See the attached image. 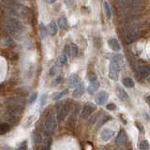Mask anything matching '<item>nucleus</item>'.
Listing matches in <instances>:
<instances>
[{
    "mask_svg": "<svg viewBox=\"0 0 150 150\" xmlns=\"http://www.w3.org/2000/svg\"><path fill=\"white\" fill-rule=\"evenodd\" d=\"M1 11L5 15L15 18H25L29 14V8L19 3L17 0H2Z\"/></svg>",
    "mask_w": 150,
    "mask_h": 150,
    "instance_id": "f257e3e1",
    "label": "nucleus"
},
{
    "mask_svg": "<svg viewBox=\"0 0 150 150\" xmlns=\"http://www.w3.org/2000/svg\"><path fill=\"white\" fill-rule=\"evenodd\" d=\"M1 26L3 29L11 35H19L23 31V25L18 18L4 15L1 18Z\"/></svg>",
    "mask_w": 150,
    "mask_h": 150,
    "instance_id": "f03ea898",
    "label": "nucleus"
},
{
    "mask_svg": "<svg viewBox=\"0 0 150 150\" xmlns=\"http://www.w3.org/2000/svg\"><path fill=\"white\" fill-rule=\"evenodd\" d=\"M119 8L121 11H124L127 14H133L142 11L144 5L141 0H121L118 1Z\"/></svg>",
    "mask_w": 150,
    "mask_h": 150,
    "instance_id": "7ed1b4c3",
    "label": "nucleus"
},
{
    "mask_svg": "<svg viewBox=\"0 0 150 150\" xmlns=\"http://www.w3.org/2000/svg\"><path fill=\"white\" fill-rule=\"evenodd\" d=\"M142 37V30L139 25H130L127 27L124 35V40L126 43L130 44L132 42L138 40Z\"/></svg>",
    "mask_w": 150,
    "mask_h": 150,
    "instance_id": "20e7f679",
    "label": "nucleus"
},
{
    "mask_svg": "<svg viewBox=\"0 0 150 150\" xmlns=\"http://www.w3.org/2000/svg\"><path fill=\"white\" fill-rule=\"evenodd\" d=\"M56 126V117L54 115H50L47 117L44 125V134L45 136H51L54 133Z\"/></svg>",
    "mask_w": 150,
    "mask_h": 150,
    "instance_id": "39448f33",
    "label": "nucleus"
},
{
    "mask_svg": "<svg viewBox=\"0 0 150 150\" xmlns=\"http://www.w3.org/2000/svg\"><path fill=\"white\" fill-rule=\"evenodd\" d=\"M119 70H120V66L115 61H111L109 65V77L110 79L114 80V81H117L119 76Z\"/></svg>",
    "mask_w": 150,
    "mask_h": 150,
    "instance_id": "423d86ee",
    "label": "nucleus"
},
{
    "mask_svg": "<svg viewBox=\"0 0 150 150\" xmlns=\"http://www.w3.org/2000/svg\"><path fill=\"white\" fill-rule=\"evenodd\" d=\"M79 53V48L78 46L75 43H70V44H67L64 48V55L68 56H71V57H74L76 56Z\"/></svg>",
    "mask_w": 150,
    "mask_h": 150,
    "instance_id": "0eeeda50",
    "label": "nucleus"
},
{
    "mask_svg": "<svg viewBox=\"0 0 150 150\" xmlns=\"http://www.w3.org/2000/svg\"><path fill=\"white\" fill-rule=\"evenodd\" d=\"M108 98H109V94L106 91H100L95 96V102L98 105H103L107 102Z\"/></svg>",
    "mask_w": 150,
    "mask_h": 150,
    "instance_id": "6e6552de",
    "label": "nucleus"
},
{
    "mask_svg": "<svg viewBox=\"0 0 150 150\" xmlns=\"http://www.w3.org/2000/svg\"><path fill=\"white\" fill-rule=\"evenodd\" d=\"M68 112H69V106L66 103V101H64L57 107V118L59 120H63L67 116Z\"/></svg>",
    "mask_w": 150,
    "mask_h": 150,
    "instance_id": "1a4fd4ad",
    "label": "nucleus"
},
{
    "mask_svg": "<svg viewBox=\"0 0 150 150\" xmlns=\"http://www.w3.org/2000/svg\"><path fill=\"white\" fill-rule=\"evenodd\" d=\"M95 110V105L92 104V103L88 102L86 105L83 106V110H82V114H81V117L82 118H87L91 115V114Z\"/></svg>",
    "mask_w": 150,
    "mask_h": 150,
    "instance_id": "9d476101",
    "label": "nucleus"
},
{
    "mask_svg": "<svg viewBox=\"0 0 150 150\" xmlns=\"http://www.w3.org/2000/svg\"><path fill=\"white\" fill-rule=\"evenodd\" d=\"M114 134H115V131L112 130V129L105 128V129H103L100 131V137L101 141H103V142H107V141H109L112 137V136H114Z\"/></svg>",
    "mask_w": 150,
    "mask_h": 150,
    "instance_id": "9b49d317",
    "label": "nucleus"
},
{
    "mask_svg": "<svg viewBox=\"0 0 150 150\" xmlns=\"http://www.w3.org/2000/svg\"><path fill=\"white\" fill-rule=\"evenodd\" d=\"M127 142H128V135H127L124 129H122L116 137V144L118 146H123L127 144Z\"/></svg>",
    "mask_w": 150,
    "mask_h": 150,
    "instance_id": "f8f14e48",
    "label": "nucleus"
},
{
    "mask_svg": "<svg viewBox=\"0 0 150 150\" xmlns=\"http://www.w3.org/2000/svg\"><path fill=\"white\" fill-rule=\"evenodd\" d=\"M149 75V68L147 66H142L137 70V77L139 80L145 79Z\"/></svg>",
    "mask_w": 150,
    "mask_h": 150,
    "instance_id": "ddd939ff",
    "label": "nucleus"
},
{
    "mask_svg": "<svg viewBox=\"0 0 150 150\" xmlns=\"http://www.w3.org/2000/svg\"><path fill=\"white\" fill-rule=\"evenodd\" d=\"M68 83L70 87H76L79 83H81V79H80L78 74H72V75H70V77L69 78Z\"/></svg>",
    "mask_w": 150,
    "mask_h": 150,
    "instance_id": "4468645a",
    "label": "nucleus"
},
{
    "mask_svg": "<svg viewBox=\"0 0 150 150\" xmlns=\"http://www.w3.org/2000/svg\"><path fill=\"white\" fill-rule=\"evenodd\" d=\"M84 93V86L83 83H79L78 86L74 88L73 90V93H72V96L73 98H81Z\"/></svg>",
    "mask_w": 150,
    "mask_h": 150,
    "instance_id": "2eb2a0df",
    "label": "nucleus"
},
{
    "mask_svg": "<svg viewBox=\"0 0 150 150\" xmlns=\"http://www.w3.org/2000/svg\"><path fill=\"white\" fill-rule=\"evenodd\" d=\"M108 44H109L110 48L115 52H119L121 50V47H120L118 40H117L116 39H114V38L108 40Z\"/></svg>",
    "mask_w": 150,
    "mask_h": 150,
    "instance_id": "dca6fc26",
    "label": "nucleus"
},
{
    "mask_svg": "<svg viewBox=\"0 0 150 150\" xmlns=\"http://www.w3.org/2000/svg\"><path fill=\"white\" fill-rule=\"evenodd\" d=\"M48 34H50L51 36H55L57 34V31H58V26L56 25V23L54 21H52L49 25H48Z\"/></svg>",
    "mask_w": 150,
    "mask_h": 150,
    "instance_id": "f3484780",
    "label": "nucleus"
},
{
    "mask_svg": "<svg viewBox=\"0 0 150 150\" xmlns=\"http://www.w3.org/2000/svg\"><path fill=\"white\" fill-rule=\"evenodd\" d=\"M116 93H117V97L119 98V100H123V101H126V100H129L128 93H127L123 88H121V87L118 86L116 89Z\"/></svg>",
    "mask_w": 150,
    "mask_h": 150,
    "instance_id": "a211bd4d",
    "label": "nucleus"
},
{
    "mask_svg": "<svg viewBox=\"0 0 150 150\" xmlns=\"http://www.w3.org/2000/svg\"><path fill=\"white\" fill-rule=\"evenodd\" d=\"M7 105H12V104H23L25 103V100H23L22 98H9L6 100Z\"/></svg>",
    "mask_w": 150,
    "mask_h": 150,
    "instance_id": "6ab92c4d",
    "label": "nucleus"
},
{
    "mask_svg": "<svg viewBox=\"0 0 150 150\" xmlns=\"http://www.w3.org/2000/svg\"><path fill=\"white\" fill-rule=\"evenodd\" d=\"M98 87H100V83H98V81L90 83H89L88 87H87L88 94H89V95H93V94L98 89Z\"/></svg>",
    "mask_w": 150,
    "mask_h": 150,
    "instance_id": "aec40b11",
    "label": "nucleus"
},
{
    "mask_svg": "<svg viewBox=\"0 0 150 150\" xmlns=\"http://www.w3.org/2000/svg\"><path fill=\"white\" fill-rule=\"evenodd\" d=\"M57 26L61 27V28H64V29H66L69 25H68V21H67V18L62 16V17H60L58 20H57Z\"/></svg>",
    "mask_w": 150,
    "mask_h": 150,
    "instance_id": "412c9836",
    "label": "nucleus"
},
{
    "mask_svg": "<svg viewBox=\"0 0 150 150\" xmlns=\"http://www.w3.org/2000/svg\"><path fill=\"white\" fill-rule=\"evenodd\" d=\"M122 83H123V86L128 87V88H132L134 86V82L133 80L129 78V77H126L123 79V81H122Z\"/></svg>",
    "mask_w": 150,
    "mask_h": 150,
    "instance_id": "4be33fe9",
    "label": "nucleus"
},
{
    "mask_svg": "<svg viewBox=\"0 0 150 150\" xmlns=\"http://www.w3.org/2000/svg\"><path fill=\"white\" fill-rule=\"evenodd\" d=\"M11 129V126L8 123H1L0 124V135H4L7 132H8V130Z\"/></svg>",
    "mask_w": 150,
    "mask_h": 150,
    "instance_id": "5701e85b",
    "label": "nucleus"
},
{
    "mask_svg": "<svg viewBox=\"0 0 150 150\" xmlns=\"http://www.w3.org/2000/svg\"><path fill=\"white\" fill-rule=\"evenodd\" d=\"M103 7H104V11H105V14L108 19H111L112 18V11H111V8H110V5L107 1H105L103 3Z\"/></svg>",
    "mask_w": 150,
    "mask_h": 150,
    "instance_id": "b1692460",
    "label": "nucleus"
},
{
    "mask_svg": "<svg viewBox=\"0 0 150 150\" xmlns=\"http://www.w3.org/2000/svg\"><path fill=\"white\" fill-rule=\"evenodd\" d=\"M68 89H65V90H63V91H61V92H57V93H55L54 95L53 96V100H60L61 98L62 97H64L66 94L68 93Z\"/></svg>",
    "mask_w": 150,
    "mask_h": 150,
    "instance_id": "393cba45",
    "label": "nucleus"
},
{
    "mask_svg": "<svg viewBox=\"0 0 150 150\" xmlns=\"http://www.w3.org/2000/svg\"><path fill=\"white\" fill-rule=\"evenodd\" d=\"M40 35L42 39H45V38L48 36V30H47V28L42 25V23L40 25Z\"/></svg>",
    "mask_w": 150,
    "mask_h": 150,
    "instance_id": "a878e982",
    "label": "nucleus"
},
{
    "mask_svg": "<svg viewBox=\"0 0 150 150\" xmlns=\"http://www.w3.org/2000/svg\"><path fill=\"white\" fill-rule=\"evenodd\" d=\"M67 61H68V57L66 55L62 54L58 57L57 64H58V66H60V67H63V66H65L66 64H67Z\"/></svg>",
    "mask_w": 150,
    "mask_h": 150,
    "instance_id": "bb28decb",
    "label": "nucleus"
},
{
    "mask_svg": "<svg viewBox=\"0 0 150 150\" xmlns=\"http://www.w3.org/2000/svg\"><path fill=\"white\" fill-rule=\"evenodd\" d=\"M112 61H115V62H116L117 64H118L119 66L121 64H123V61H124V58H123V55L122 54H115L112 56Z\"/></svg>",
    "mask_w": 150,
    "mask_h": 150,
    "instance_id": "cd10ccee",
    "label": "nucleus"
},
{
    "mask_svg": "<svg viewBox=\"0 0 150 150\" xmlns=\"http://www.w3.org/2000/svg\"><path fill=\"white\" fill-rule=\"evenodd\" d=\"M139 147H140V150H148L149 149V143L146 140H144L140 143Z\"/></svg>",
    "mask_w": 150,
    "mask_h": 150,
    "instance_id": "c85d7f7f",
    "label": "nucleus"
},
{
    "mask_svg": "<svg viewBox=\"0 0 150 150\" xmlns=\"http://www.w3.org/2000/svg\"><path fill=\"white\" fill-rule=\"evenodd\" d=\"M111 119V116H109V115H106V116H103V117H101L100 118V122L98 123V126H97V128L98 129V128H100V127L104 124V123H106L107 121H109Z\"/></svg>",
    "mask_w": 150,
    "mask_h": 150,
    "instance_id": "c756f323",
    "label": "nucleus"
},
{
    "mask_svg": "<svg viewBox=\"0 0 150 150\" xmlns=\"http://www.w3.org/2000/svg\"><path fill=\"white\" fill-rule=\"evenodd\" d=\"M88 80H89V82H90V83L98 81L97 75L94 73V72H89L88 73Z\"/></svg>",
    "mask_w": 150,
    "mask_h": 150,
    "instance_id": "7c9ffc66",
    "label": "nucleus"
},
{
    "mask_svg": "<svg viewBox=\"0 0 150 150\" xmlns=\"http://www.w3.org/2000/svg\"><path fill=\"white\" fill-rule=\"evenodd\" d=\"M27 141H23V142H22L20 144H19V146L17 148V150H27Z\"/></svg>",
    "mask_w": 150,
    "mask_h": 150,
    "instance_id": "2f4dec72",
    "label": "nucleus"
},
{
    "mask_svg": "<svg viewBox=\"0 0 150 150\" xmlns=\"http://www.w3.org/2000/svg\"><path fill=\"white\" fill-rule=\"evenodd\" d=\"M41 140H42V138H41V135H40V133H35V134H34V141H35V143H36V144L40 143V142H41Z\"/></svg>",
    "mask_w": 150,
    "mask_h": 150,
    "instance_id": "473e14b6",
    "label": "nucleus"
},
{
    "mask_svg": "<svg viewBox=\"0 0 150 150\" xmlns=\"http://www.w3.org/2000/svg\"><path fill=\"white\" fill-rule=\"evenodd\" d=\"M106 108H107V110H109V111H115L116 110V105L114 104V103H108L106 105Z\"/></svg>",
    "mask_w": 150,
    "mask_h": 150,
    "instance_id": "72a5a7b5",
    "label": "nucleus"
},
{
    "mask_svg": "<svg viewBox=\"0 0 150 150\" xmlns=\"http://www.w3.org/2000/svg\"><path fill=\"white\" fill-rule=\"evenodd\" d=\"M37 97H38V93H33L32 95L29 98V103H34V101L37 100Z\"/></svg>",
    "mask_w": 150,
    "mask_h": 150,
    "instance_id": "f704fd0d",
    "label": "nucleus"
},
{
    "mask_svg": "<svg viewBox=\"0 0 150 150\" xmlns=\"http://www.w3.org/2000/svg\"><path fill=\"white\" fill-rule=\"evenodd\" d=\"M50 147H51V140H49L48 143H46L44 144V146L42 147L41 150H50Z\"/></svg>",
    "mask_w": 150,
    "mask_h": 150,
    "instance_id": "c9c22d12",
    "label": "nucleus"
},
{
    "mask_svg": "<svg viewBox=\"0 0 150 150\" xmlns=\"http://www.w3.org/2000/svg\"><path fill=\"white\" fill-rule=\"evenodd\" d=\"M56 73V67L54 66V67H52L51 69H50V75L51 76H54V75Z\"/></svg>",
    "mask_w": 150,
    "mask_h": 150,
    "instance_id": "e433bc0d",
    "label": "nucleus"
},
{
    "mask_svg": "<svg viewBox=\"0 0 150 150\" xmlns=\"http://www.w3.org/2000/svg\"><path fill=\"white\" fill-rule=\"evenodd\" d=\"M65 3H66L67 6L71 7V6H73V4H74V0H65Z\"/></svg>",
    "mask_w": 150,
    "mask_h": 150,
    "instance_id": "4c0bfd02",
    "label": "nucleus"
},
{
    "mask_svg": "<svg viewBox=\"0 0 150 150\" xmlns=\"http://www.w3.org/2000/svg\"><path fill=\"white\" fill-rule=\"evenodd\" d=\"M46 100H47V96L46 95H43V96H42V98H41V105L42 106L45 104Z\"/></svg>",
    "mask_w": 150,
    "mask_h": 150,
    "instance_id": "58836bf2",
    "label": "nucleus"
},
{
    "mask_svg": "<svg viewBox=\"0 0 150 150\" xmlns=\"http://www.w3.org/2000/svg\"><path fill=\"white\" fill-rule=\"evenodd\" d=\"M135 125H136V126H137V127H138V128H139V129H141V131H142V132H144V129H142V127H141V126H140V124H139V123H135Z\"/></svg>",
    "mask_w": 150,
    "mask_h": 150,
    "instance_id": "ea45409f",
    "label": "nucleus"
},
{
    "mask_svg": "<svg viewBox=\"0 0 150 150\" xmlns=\"http://www.w3.org/2000/svg\"><path fill=\"white\" fill-rule=\"evenodd\" d=\"M56 0H46V2L48 4H52V3H54Z\"/></svg>",
    "mask_w": 150,
    "mask_h": 150,
    "instance_id": "a19ab883",
    "label": "nucleus"
},
{
    "mask_svg": "<svg viewBox=\"0 0 150 150\" xmlns=\"http://www.w3.org/2000/svg\"><path fill=\"white\" fill-rule=\"evenodd\" d=\"M128 150H131V149H128Z\"/></svg>",
    "mask_w": 150,
    "mask_h": 150,
    "instance_id": "79ce46f5",
    "label": "nucleus"
}]
</instances>
